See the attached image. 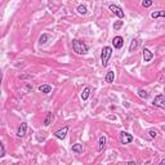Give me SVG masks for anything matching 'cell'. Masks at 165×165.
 I'll list each match as a JSON object with an SVG mask.
<instances>
[{
  "label": "cell",
  "mask_w": 165,
  "mask_h": 165,
  "mask_svg": "<svg viewBox=\"0 0 165 165\" xmlns=\"http://www.w3.org/2000/svg\"><path fill=\"white\" fill-rule=\"evenodd\" d=\"M133 139H134V137L132 134H129V133H127V132L120 133V143L121 144H129L133 142Z\"/></svg>",
  "instance_id": "cell-3"
},
{
  "label": "cell",
  "mask_w": 165,
  "mask_h": 165,
  "mask_svg": "<svg viewBox=\"0 0 165 165\" xmlns=\"http://www.w3.org/2000/svg\"><path fill=\"white\" fill-rule=\"evenodd\" d=\"M53 113L52 112H48V115H46V117H45V120H44V125L45 127H49L50 125V123H52V120H53Z\"/></svg>",
  "instance_id": "cell-15"
},
{
  "label": "cell",
  "mask_w": 165,
  "mask_h": 165,
  "mask_svg": "<svg viewBox=\"0 0 165 165\" xmlns=\"http://www.w3.org/2000/svg\"><path fill=\"white\" fill-rule=\"evenodd\" d=\"M142 56H143V61H144V62H150V61H152V58H154V53H152L150 49L144 48Z\"/></svg>",
  "instance_id": "cell-8"
},
{
  "label": "cell",
  "mask_w": 165,
  "mask_h": 165,
  "mask_svg": "<svg viewBox=\"0 0 165 165\" xmlns=\"http://www.w3.org/2000/svg\"><path fill=\"white\" fill-rule=\"evenodd\" d=\"M151 5H152L151 0H143V1H142V7H144V8H148V7H151Z\"/></svg>",
  "instance_id": "cell-23"
},
{
  "label": "cell",
  "mask_w": 165,
  "mask_h": 165,
  "mask_svg": "<svg viewBox=\"0 0 165 165\" xmlns=\"http://www.w3.org/2000/svg\"><path fill=\"white\" fill-rule=\"evenodd\" d=\"M151 17L152 18H160V17L165 18V10H155V12H152Z\"/></svg>",
  "instance_id": "cell-14"
},
{
  "label": "cell",
  "mask_w": 165,
  "mask_h": 165,
  "mask_svg": "<svg viewBox=\"0 0 165 165\" xmlns=\"http://www.w3.org/2000/svg\"><path fill=\"white\" fill-rule=\"evenodd\" d=\"M137 46H138V40H137V39H133L132 43H130V46H129V52H134L137 49Z\"/></svg>",
  "instance_id": "cell-17"
},
{
  "label": "cell",
  "mask_w": 165,
  "mask_h": 165,
  "mask_svg": "<svg viewBox=\"0 0 165 165\" xmlns=\"http://www.w3.org/2000/svg\"><path fill=\"white\" fill-rule=\"evenodd\" d=\"M152 105L156 106V107H159V108L165 110V96H163V94H159V96H156L155 99L152 101Z\"/></svg>",
  "instance_id": "cell-4"
},
{
  "label": "cell",
  "mask_w": 165,
  "mask_h": 165,
  "mask_svg": "<svg viewBox=\"0 0 165 165\" xmlns=\"http://www.w3.org/2000/svg\"><path fill=\"white\" fill-rule=\"evenodd\" d=\"M158 134H159V132L156 130V129H150V130H148V136H150V138H156Z\"/></svg>",
  "instance_id": "cell-21"
},
{
  "label": "cell",
  "mask_w": 165,
  "mask_h": 165,
  "mask_svg": "<svg viewBox=\"0 0 165 165\" xmlns=\"http://www.w3.org/2000/svg\"><path fill=\"white\" fill-rule=\"evenodd\" d=\"M159 165H165V159H163L161 161H160V164H159Z\"/></svg>",
  "instance_id": "cell-26"
},
{
  "label": "cell",
  "mask_w": 165,
  "mask_h": 165,
  "mask_svg": "<svg viewBox=\"0 0 165 165\" xmlns=\"http://www.w3.org/2000/svg\"><path fill=\"white\" fill-rule=\"evenodd\" d=\"M77 13L82 14V15L86 14V7L85 5H79V7H77Z\"/></svg>",
  "instance_id": "cell-22"
},
{
  "label": "cell",
  "mask_w": 165,
  "mask_h": 165,
  "mask_svg": "<svg viewBox=\"0 0 165 165\" xmlns=\"http://www.w3.org/2000/svg\"><path fill=\"white\" fill-rule=\"evenodd\" d=\"M106 142H107V139H106V137L105 136H101L99 137V139H98V151L102 152L105 150V147H106Z\"/></svg>",
  "instance_id": "cell-10"
},
{
  "label": "cell",
  "mask_w": 165,
  "mask_h": 165,
  "mask_svg": "<svg viewBox=\"0 0 165 165\" xmlns=\"http://www.w3.org/2000/svg\"><path fill=\"white\" fill-rule=\"evenodd\" d=\"M112 56V48L111 46H103L101 52V63L103 67H107L108 65V61H110V57Z\"/></svg>",
  "instance_id": "cell-2"
},
{
  "label": "cell",
  "mask_w": 165,
  "mask_h": 165,
  "mask_svg": "<svg viewBox=\"0 0 165 165\" xmlns=\"http://www.w3.org/2000/svg\"><path fill=\"white\" fill-rule=\"evenodd\" d=\"M105 80H106V82H108V84L113 82V80H115V72H113V71H108L107 74H106Z\"/></svg>",
  "instance_id": "cell-12"
},
{
  "label": "cell",
  "mask_w": 165,
  "mask_h": 165,
  "mask_svg": "<svg viewBox=\"0 0 165 165\" xmlns=\"http://www.w3.org/2000/svg\"><path fill=\"white\" fill-rule=\"evenodd\" d=\"M124 25V21H116L113 22V30H120Z\"/></svg>",
  "instance_id": "cell-20"
},
{
  "label": "cell",
  "mask_w": 165,
  "mask_h": 165,
  "mask_svg": "<svg viewBox=\"0 0 165 165\" xmlns=\"http://www.w3.org/2000/svg\"><path fill=\"white\" fill-rule=\"evenodd\" d=\"M72 152H76V154H81V152H82V144L75 143V144L72 146Z\"/></svg>",
  "instance_id": "cell-16"
},
{
  "label": "cell",
  "mask_w": 165,
  "mask_h": 165,
  "mask_svg": "<svg viewBox=\"0 0 165 165\" xmlns=\"http://www.w3.org/2000/svg\"><path fill=\"white\" fill-rule=\"evenodd\" d=\"M49 39V35H46V34H43L41 36H40V39H39V44L40 45H43V44H45L46 43V40Z\"/></svg>",
  "instance_id": "cell-18"
},
{
  "label": "cell",
  "mask_w": 165,
  "mask_h": 165,
  "mask_svg": "<svg viewBox=\"0 0 165 165\" xmlns=\"http://www.w3.org/2000/svg\"><path fill=\"white\" fill-rule=\"evenodd\" d=\"M72 49L79 56H84V54L88 53V45L84 41L79 40V39H74L72 40Z\"/></svg>",
  "instance_id": "cell-1"
},
{
  "label": "cell",
  "mask_w": 165,
  "mask_h": 165,
  "mask_svg": "<svg viewBox=\"0 0 165 165\" xmlns=\"http://www.w3.org/2000/svg\"><path fill=\"white\" fill-rule=\"evenodd\" d=\"M108 9L111 10L113 14H116L119 18H124V15H125V14H124V10L121 9L119 5H116V4H110V5H108Z\"/></svg>",
  "instance_id": "cell-5"
},
{
  "label": "cell",
  "mask_w": 165,
  "mask_h": 165,
  "mask_svg": "<svg viewBox=\"0 0 165 165\" xmlns=\"http://www.w3.org/2000/svg\"><path fill=\"white\" fill-rule=\"evenodd\" d=\"M39 92H41V93H44V94H48L52 92V86L48 85V84H43L39 86Z\"/></svg>",
  "instance_id": "cell-11"
},
{
  "label": "cell",
  "mask_w": 165,
  "mask_h": 165,
  "mask_svg": "<svg viewBox=\"0 0 165 165\" xmlns=\"http://www.w3.org/2000/svg\"><path fill=\"white\" fill-rule=\"evenodd\" d=\"M26 133H27V124H26V123H22V124L18 127V129H17V136L22 138V137L26 136Z\"/></svg>",
  "instance_id": "cell-9"
},
{
  "label": "cell",
  "mask_w": 165,
  "mask_h": 165,
  "mask_svg": "<svg viewBox=\"0 0 165 165\" xmlns=\"http://www.w3.org/2000/svg\"><path fill=\"white\" fill-rule=\"evenodd\" d=\"M112 44H113V48L115 49H121L124 45V39L121 36H115L112 39Z\"/></svg>",
  "instance_id": "cell-7"
},
{
  "label": "cell",
  "mask_w": 165,
  "mask_h": 165,
  "mask_svg": "<svg viewBox=\"0 0 165 165\" xmlns=\"http://www.w3.org/2000/svg\"><path fill=\"white\" fill-rule=\"evenodd\" d=\"M89 96H90V88H89V86H85V88L82 89V92H81V99L86 101L89 98Z\"/></svg>",
  "instance_id": "cell-13"
},
{
  "label": "cell",
  "mask_w": 165,
  "mask_h": 165,
  "mask_svg": "<svg viewBox=\"0 0 165 165\" xmlns=\"http://www.w3.org/2000/svg\"><path fill=\"white\" fill-rule=\"evenodd\" d=\"M5 156V147H4V144L1 143L0 144V158H4Z\"/></svg>",
  "instance_id": "cell-24"
},
{
  "label": "cell",
  "mask_w": 165,
  "mask_h": 165,
  "mask_svg": "<svg viewBox=\"0 0 165 165\" xmlns=\"http://www.w3.org/2000/svg\"><path fill=\"white\" fill-rule=\"evenodd\" d=\"M67 133H69V125H66V127L61 128L60 130L54 132V137L58 138V139H65L66 136H67Z\"/></svg>",
  "instance_id": "cell-6"
},
{
  "label": "cell",
  "mask_w": 165,
  "mask_h": 165,
  "mask_svg": "<svg viewBox=\"0 0 165 165\" xmlns=\"http://www.w3.org/2000/svg\"><path fill=\"white\" fill-rule=\"evenodd\" d=\"M128 165H137V163H136V161H129Z\"/></svg>",
  "instance_id": "cell-25"
},
{
  "label": "cell",
  "mask_w": 165,
  "mask_h": 165,
  "mask_svg": "<svg viewBox=\"0 0 165 165\" xmlns=\"http://www.w3.org/2000/svg\"><path fill=\"white\" fill-rule=\"evenodd\" d=\"M138 96H139L141 98H142V99H147L148 93H147L144 89H139V90H138Z\"/></svg>",
  "instance_id": "cell-19"
}]
</instances>
